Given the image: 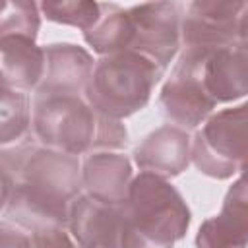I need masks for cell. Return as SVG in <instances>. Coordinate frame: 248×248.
I'll list each match as a JSON object with an SVG mask.
<instances>
[{
	"label": "cell",
	"mask_w": 248,
	"mask_h": 248,
	"mask_svg": "<svg viewBox=\"0 0 248 248\" xmlns=\"http://www.w3.org/2000/svg\"><path fill=\"white\" fill-rule=\"evenodd\" d=\"M81 167L78 157L48 147H35L23 167L4 215L10 223L31 232L46 227H66L70 203L81 194Z\"/></svg>",
	"instance_id": "cell-1"
},
{
	"label": "cell",
	"mask_w": 248,
	"mask_h": 248,
	"mask_svg": "<svg viewBox=\"0 0 248 248\" xmlns=\"http://www.w3.org/2000/svg\"><path fill=\"white\" fill-rule=\"evenodd\" d=\"M120 207V248H174L190 227V209L178 190L161 176L132 178Z\"/></svg>",
	"instance_id": "cell-2"
},
{
	"label": "cell",
	"mask_w": 248,
	"mask_h": 248,
	"mask_svg": "<svg viewBox=\"0 0 248 248\" xmlns=\"http://www.w3.org/2000/svg\"><path fill=\"white\" fill-rule=\"evenodd\" d=\"M161 74L163 70L134 50L107 54L93 66L83 89L85 103L99 116L122 120L149 103Z\"/></svg>",
	"instance_id": "cell-3"
},
{
	"label": "cell",
	"mask_w": 248,
	"mask_h": 248,
	"mask_svg": "<svg viewBox=\"0 0 248 248\" xmlns=\"http://www.w3.org/2000/svg\"><path fill=\"white\" fill-rule=\"evenodd\" d=\"M248 105L223 108L211 114L190 140V161L211 178L225 180L246 169Z\"/></svg>",
	"instance_id": "cell-4"
},
{
	"label": "cell",
	"mask_w": 248,
	"mask_h": 248,
	"mask_svg": "<svg viewBox=\"0 0 248 248\" xmlns=\"http://www.w3.org/2000/svg\"><path fill=\"white\" fill-rule=\"evenodd\" d=\"M97 118L79 95H39L31 110V128L45 147L78 157L93 147Z\"/></svg>",
	"instance_id": "cell-5"
},
{
	"label": "cell",
	"mask_w": 248,
	"mask_h": 248,
	"mask_svg": "<svg viewBox=\"0 0 248 248\" xmlns=\"http://www.w3.org/2000/svg\"><path fill=\"white\" fill-rule=\"evenodd\" d=\"M246 2L196 0L180 21L184 48H229L246 45Z\"/></svg>",
	"instance_id": "cell-6"
},
{
	"label": "cell",
	"mask_w": 248,
	"mask_h": 248,
	"mask_svg": "<svg viewBox=\"0 0 248 248\" xmlns=\"http://www.w3.org/2000/svg\"><path fill=\"white\" fill-rule=\"evenodd\" d=\"M132 19L130 50L165 70L180 48V14L174 2H151L128 8Z\"/></svg>",
	"instance_id": "cell-7"
},
{
	"label": "cell",
	"mask_w": 248,
	"mask_h": 248,
	"mask_svg": "<svg viewBox=\"0 0 248 248\" xmlns=\"http://www.w3.org/2000/svg\"><path fill=\"white\" fill-rule=\"evenodd\" d=\"M196 66L205 93L215 105L242 99L248 93L246 45L229 48H184Z\"/></svg>",
	"instance_id": "cell-8"
},
{
	"label": "cell",
	"mask_w": 248,
	"mask_h": 248,
	"mask_svg": "<svg viewBox=\"0 0 248 248\" xmlns=\"http://www.w3.org/2000/svg\"><path fill=\"white\" fill-rule=\"evenodd\" d=\"M159 101L167 118H170L182 130L198 128L213 114L217 107L205 93L198 78L194 60L186 50H182L169 79L165 81Z\"/></svg>",
	"instance_id": "cell-9"
},
{
	"label": "cell",
	"mask_w": 248,
	"mask_h": 248,
	"mask_svg": "<svg viewBox=\"0 0 248 248\" xmlns=\"http://www.w3.org/2000/svg\"><path fill=\"white\" fill-rule=\"evenodd\" d=\"M70 236L78 248H120V207L79 194L70 203Z\"/></svg>",
	"instance_id": "cell-10"
},
{
	"label": "cell",
	"mask_w": 248,
	"mask_h": 248,
	"mask_svg": "<svg viewBox=\"0 0 248 248\" xmlns=\"http://www.w3.org/2000/svg\"><path fill=\"white\" fill-rule=\"evenodd\" d=\"M248 196L244 172L229 188L221 211L205 219L196 234V248H246Z\"/></svg>",
	"instance_id": "cell-11"
},
{
	"label": "cell",
	"mask_w": 248,
	"mask_h": 248,
	"mask_svg": "<svg viewBox=\"0 0 248 248\" xmlns=\"http://www.w3.org/2000/svg\"><path fill=\"white\" fill-rule=\"evenodd\" d=\"M45 72L37 85L39 95H79L93 72V56L72 43L43 46Z\"/></svg>",
	"instance_id": "cell-12"
},
{
	"label": "cell",
	"mask_w": 248,
	"mask_h": 248,
	"mask_svg": "<svg viewBox=\"0 0 248 248\" xmlns=\"http://www.w3.org/2000/svg\"><path fill=\"white\" fill-rule=\"evenodd\" d=\"M134 161L141 172L161 178L178 176L190 165V136L178 126H161L136 147Z\"/></svg>",
	"instance_id": "cell-13"
},
{
	"label": "cell",
	"mask_w": 248,
	"mask_h": 248,
	"mask_svg": "<svg viewBox=\"0 0 248 248\" xmlns=\"http://www.w3.org/2000/svg\"><path fill=\"white\" fill-rule=\"evenodd\" d=\"M132 178L130 159L116 151H95L81 167V186L85 194L110 205L124 202Z\"/></svg>",
	"instance_id": "cell-14"
},
{
	"label": "cell",
	"mask_w": 248,
	"mask_h": 248,
	"mask_svg": "<svg viewBox=\"0 0 248 248\" xmlns=\"http://www.w3.org/2000/svg\"><path fill=\"white\" fill-rule=\"evenodd\" d=\"M0 72L17 91L37 89L45 72V50L35 39L12 35L0 39Z\"/></svg>",
	"instance_id": "cell-15"
},
{
	"label": "cell",
	"mask_w": 248,
	"mask_h": 248,
	"mask_svg": "<svg viewBox=\"0 0 248 248\" xmlns=\"http://www.w3.org/2000/svg\"><path fill=\"white\" fill-rule=\"evenodd\" d=\"M105 10L107 14H103L101 19L83 33L85 43L103 56L130 50L134 29L128 10H122L114 4H105Z\"/></svg>",
	"instance_id": "cell-16"
},
{
	"label": "cell",
	"mask_w": 248,
	"mask_h": 248,
	"mask_svg": "<svg viewBox=\"0 0 248 248\" xmlns=\"http://www.w3.org/2000/svg\"><path fill=\"white\" fill-rule=\"evenodd\" d=\"M31 126V107L23 91L0 83V149L19 143Z\"/></svg>",
	"instance_id": "cell-17"
},
{
	"label": "cell",
	"mask_w": 248,
	"mask_h": 248,
	"mask_svg": "<svg viewBox=\"0 0 248 248\" xmlns=\"http://www.w3.org/2000/svg\"><path fill=\"white\" fill-rule=\"evenodd\" d=\"M41 14L56 23L72 25L81 29L83 33L89 31L103 16V4L99 2H85V0H70V2H41Z\"/></svg>",
	"instance_id": "cell-18"
},
{
	"label": "cell",
	"mask_w": 248,
	"mask_h": 248,
	"mask_svg": "<svg viewBox=\"0 0 248 248\" xmlns=\"http://www.w3.org/2000/svg\"><path fill=\"white\" fill-rule=\"evenodd\" d=\"M39 27H41L39 4L27 0L4 2V8L0 10V39L12 35L37 39Z\"/></svg>",
	"instance_id": "cell-19"
},
{
	"label": "cell",
	"mask_w": 248,
	"mask_h": 248,
	"mask_svg": "<svg viewBox=\"0 0 248 248\" xmlns=\"http://www.w3.org/2000/svg\"><path fill=\"white\" fill-rule=\"evenodd\" d=\"M126 141H128V134L120 120H112L105 116L97 118V130H95V140L91 149L114 151V149H122Z\"/></svg>",
	"instance_id": "cell-20"
},
{
	"label": "cell",
	"mask_w": 248,
	"mask_h": 248,
	"mask_svg": "<svg viewBox=\"0 0 248 248\" xmlns=\"http://www.w3.org/2000/svg\"><path fill=\"white\" fill-rule=\"evenodd\" d=\"M33 248H78L74 238L62 227H46L31 232Z\"/></svg>",
	"instance_id": "cell-21"
},
{
	"label": "cell",
	"mask_w": 248,
	"mask_h": 248,
	"mask_svg": "<svg viewBox=\"0 0 248 248\" xmlns=\"http://www.w3.org/2000/svg\"><path fill=\"white\" fill-rule=\"evenodd\" d=\"M0 248H33V242L17 225L0 221Z\"/></svg>",
	"instance_id": "cell-22"
},
{
	"label": "cell",
	"mask_w": 248,
	"mask_h": 248,
	"mask_svg": "<svg viewBox=\"0 0 248 248\" xmlns=\"http://www.w3.org/2000/svg\"><path fill=\"white\" fill-rule=\"evenodd\" d=\"M12 186H14V180L0 167V213L6 209V203H8L10 194H12Z\"/></svg>",
	"instance_id": "cell-23"
},
{
	"label": "cell",
	"mask_w": 248,
	"mask_h": 248,
	"mask_svg": "<svg viewBox=\"0 0 248 248\" xmlns=\"http://www.w3.org/2000/svg\"><path fill=\"white\" fill-rule=\"evenodd\" d=\"M0 83H6V79H4V76H2V72H0Z\"/></svg>",
	"instance_id": "cell-24"
},
{
	"label": "cell",
	"mask_w": 248,
	"mask_h": 248,
	"mask_svg": "<svg viewBox=\"0 0 248 248\" xmlns=\"http://www.w3.org/2000/svg\"><path fill=\"white\" fill-rule=\"evenodd\" d=\"M2 8H4V0H0V10H2Z\"/></svg>",
	"instance_id": "cell-25"
}]
</instances>
